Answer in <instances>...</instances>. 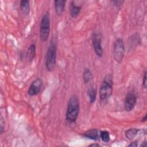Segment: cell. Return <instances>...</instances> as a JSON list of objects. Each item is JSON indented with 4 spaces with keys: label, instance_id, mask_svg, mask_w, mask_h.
I'll use <instances>...</instances> for the list:
<instances>
[{
    "label": "cell",
    "instance_id": "cell-1",
    "mask_svg": "<svg viewBox=\"0 0 147 147\" xmlns=\"http://www.w3.org/2000/svg\"><path fill=\"white\" fill-rule=\"evenodd\" d=\"M80 111V103L78 96L75 95L71 96L68 100L65 119L68 123L75 124L77 121Z\"/></svg>",
    "mask_w": 147,
    "mask_h": 147
},
{
    "label": "cell",
    "instance_id": "cell-2",
    "mask_svg": "<svg viewBox=\"0 0 147 147\" xmlns=\"http://www.w3.org/2000/svg\"><path fill=\"white\" fill-rule=\"evenodd\" d=\"M57 59V41L55 38H52L45 55V68L48 71H52L56 64Z\"/></svg>",
    "mask_w": 147,
    "mask_h": 147
},
{
    "label": "cell",
    "instance_id": "cell-3",
    "mask_svg": "<svg viewBox=\"0 0 147 147\" xmlns=\"http://www.w3.org/2000/svg\"><path fill=\"white\" fill-rule=\"evenodd\" d=\"M113 81L111 75L105 76L99 89V99L100 102H106L113 94Z\"/></svg>",
    "mask_w": 147,
    "mask_h": 147
},
{
    "label": "cell",
    "instance_id": "cell-4",
    "mask_svg": "<svg viewBox=\"0 0 147 147\" xmlns=\"http://www.w3.org/2000/svg\"><path fill=\"white\" fill-rule=\"evenodd\" d=\"M50 34V15L47 11L42 16L40 25V38L41 41H47Z\"/></svg>",
    "mask_w": 147,
    "mask_h": 147
},
{
    "label": "cell",
    "instance_id": "cell-5",
    "mask_svg": "<svg viewBox=\"0 0 147 147\" xmlns=\"http://www.w3.org/2000/svg\"><path fill=\"white\" fill-rule=\"evenodd\" d=\"M125 55V47L123 40L121 38H118L114 44L113 48V57L114 60L120 63Z\"/></svg>",
    "mask_w": 147,
    "mask_h": 147
},
{
    "label": "cell",
    "instance_id": "cell-6",
    "mask_svg": "<svg viewBox=\"0 0 147 147\" xmlns=\"http://www.w3.org/2000/svg\"><path fill=\"white\" fill-rule=\"evenodd\" d=\"M92 42L96 55L99 57H102L103 55V49L102 45V36L99 32L92 33Z\"/></svg>",
    "mask_w": 147,
    "mask_h": 147
},
{
    "label": "cell",
    "instance_id": "cell-7",
    "mask_svg": "<svg viewBox=\"0 0 147 147\" xmlns=\"http://www.w3.org/2000/svg\"><path fill=\"white\" fill-rule=\"evenodd\" d=\"M137 103V96L136 94L131 91H129L126 95L125 99L124 107L125 110L129 112L131 111L135 107Z\"/></svg>",
    "mask_w": 147,
    "mask_h": 147
},
{
    "label": "cell",
    "instance_id": "cell-8",
    "mask_svg": "<svg viewBox=\"0 0 147 147\" xmlns=\"http://www.w3.org/2000/svg\"><path fill=\"white\" fill-rule=\"evenodd\" d=\"M42 87V81L40 78H36L30 84L28 90L29 96H35L38 95L41 91Z\"/></svg>",
    "mask_w": 147,
    "mask_h": 147
},
{
    "label": "cell",
    "instance_id": "cell-9",
    "mask_svg": "<svg viewBox=\"0 0 147 147\" xmlns=\"http://www.w3.org/2000/svg\"><path fill=\"white\" fill-rule=\"evenodd\" d=\"M67 1L65 0L54 1V6L55 12L57 16H61L65 10Z\"/></svg>",
    "mask_w": 147,
    "mask_h": 147
},
{
    "label": "cell",
    "instance_id": "cell-10",
    "mask_svg": "<svg viewBox=\"0 0 147 147\" xmlns=\"http://www.w3.org/2000/svg\"><path fill=\"white\" fill-rule=\"evenodd\" d=\"M36 47L34 44H31L29 45L26 53V57L27 61L29 62H32L36 56Z\"/></svg>",
    "mask_w": 147,
    "mask_h": 147
},
{
    "label": "cell",
    "instance_id": "cell-11",
    "mask_svg": "<svg viewBox=\"0 0 147 147\" xmlns=\"http://www.w3.org/2000/svg\"><path fill=\"white\" fill-rule=\"evenodd\" d=\"M82 9V6L80 5H77L74 1H72L70 5L69 13L70 16L72 18H76L79 14Z\"/></svg>",
    "mask_w": 147,
    "mask_h": 147
},
{
    "label": "cell",
    "instance_id": "cell-12",
    "mask_svg": "<svg viewBox=\"0 0 147 147\" xmlns=\"http://www.w3.org/2000/svg\"><path fill=\"white\" fill-rule=\"evenodd\" d=\"M83 136L92 140H97L100 137L99 131L96 129H91L86 131L84 133Z\"/></svg>",
    "mask_w": 147,
    "mask_h": 147
},
{
    "label": "cell",
    "instance_id": "cell-13",
    "mask_svg": "<svg viewBox=\"0 0 147 147\" xmlns=\"http://www.w3.org/2000/svg\"><path fill=\"white\" fill-rule=\"evenodd\" d=\"M20 7L21 11L24 15L27 16L29 14L30 11V3L29 1H21L20 3Z\"/></svg>",
    "mask_w": 147,
    "mask_h": 147
},
{
    "label": "cell",
    "instance_id": "cell-14",
    "mask_svg": "<svg viewBox=\"0 0 147 147\" xmlns=\"http://www.w3.org/2000/svg\"><path fill=\"white\" fill-rule=\"evenodd\" d=\"M139 130H140V129H137V128L129 129L125 131V136L127 139H129L130 140H132L137 136Z\"/></svg>",
    "mask_w": 147,
    "mask_h": 147
},
{
    "label": "cell",
    "instance_id": "cell-15",
    "mask_svg": "<svg viewBox=\"0 0 147 147\" xmlns=\"http://www.w3.org/2000/svg\"><path fill=\"white\" fill-rule=\"evenodd\" d=\"M83 79L84 83H88L92 79V73L89 68H85L83 73Z\"/></svg>",
    "mask_w": 147,
    "mask_h": 147
},
{
    "label": "cell",
    "instance_id": "cell-16",
    "mask_svg": "<svg viewBox=\"0 0 147 147\" xmlns=\"http://www.w3.org/2000/svg\"><path fill=\"white\" fill-rule=\"evenodd\" d=\"M87 96H88L89 98V101L90 103H93L95 102L96 100V91L94 87H90L88 89L87 91Z\"/></svg>",
    "mask_w": 147,
    "mask_h": 147
},
{
    "label": "cell",
    "instance_id": "cell-17",
    "mask_svg": "<svg viewBox=\"0 0 147 147\" xmlns=\"http://www.w3.org/2000/svg\"><path fill=\"white\" fill-rule=\"evenodd\" d=\"M99 137L104 142H109L110 141V134L107 130H102L99 133Z\"/></svg>",
    "mask_w": 147,
    "mask_h": 147
},
{
    "label": "cell",
    "instance_id": "cell-18",
    "mask_svg": "<svg viewBox=\"0 0 147 147\" xmlns=\"http://www.w3.org/2000/svg\"><path fill=\"white\" fill-rule=\"evenodd\" d=\"M146 74L147 72L146 71H145L143 75V78H142V86L144 88H146L147 86V76H146Z\"/></svg>",
    "mask_w": 147,
    "mask_h": 147
},
{
    "label": "cell",
    "instance_id": "cell-19",
    "mask_svg": "<svg viewBox=\"0 0 147 147\" xmlns=\"http://www.w3.org/2000/svg\"><path fill=\"white\" fill-rule=\"evenodd\" d=\"M111 2L113 3V5L117 7H119L124 2V1H111Z\"/></svg>",
    "mask_w": 147,
    "mask_h": 147
},
{
    "label": "cell",
    "instance_id": "cell-20",
    "mask_svg": "<svg viewBox=\"0 0 147 147\" xmlns=\"http://www.w3.org/2000/svg\"><path fill=\"white\" fill-rule=\"evenodd\" d=\"M3 119L1 117V127H0V131H1V133L2 134L3 132L4 131V129H5V126H3Z\"/></svg>",
    "mask_w": 147,
    "mask_h": 147
},
{
    "label": "cell",
    "instance_id": "cell-21",
    "mask_svg": "<svg viewBox=\"0 0 147 147\" xmlns=\"http://www.w3.org/2000/svg\"><path fill=\"white\" fill-rule=\"evenodd\" d=\"M129 146H138V144L137 142V141H133V142H131L129 145Z\"/></svg>",
    "mask_w": 147,
    "mask_h": 147
},
{
    "label": "cell",
    "instance_id": "cell-22",
    "mask_svg": "<svg viewBox=\"0 0 147 147\" xmlns=\"http://www.w3.org/2000/svg\"><path fill=\"white\" fill-rule=\"evenodd\" d=\"M100 145L97 144V143H95V144H91L89 145V146H99Z\"/></svg>",
    "mask_w": 147,
    "mask_h": 147
},
{
    "label": "cell",
    "instance_id": "cell-23",
    "mask_svg": "<svg viewBox=\"0 0 147 147\" xmlns=\"http://www.w3.org/2000/svg\"><path fill=\"white\" fill-rule=\"evenodd\" d=\"M141 121H142V122H146V114H145V116L144 117V118H142Z\"/></svg>",
    "mask_w": 147,
    "mask_h": 147
},
{
    "label": "cell",
    "instance_id": "cell-24",
    "mask_svg": "<svg viewBox=\"0 0 147 147\" xmlns=\"http://www.w3.org/2000/svg\"><path fill=\"white\" fill-rule=\"evenodd\" d=\"M146 146V141H145L144 142H143V143L141 144V145H140V146Z\"/></svg>",
    "mask_w": 147,
    "mask_h": 147
}]
</instances>
